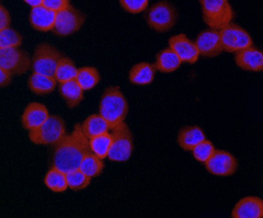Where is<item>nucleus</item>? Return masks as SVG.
<instances>
[{
	"label": "nucleus",
	"instance_id": "obj_32",
	"mask_svg": "<svg viewBox=\"0 0 263 218\" xmlns=\"http://www.w3.org/2000/svg\"><path fill=\"white\" fill-rule=\"evenodd\" d=\"M120 5L127 13L140 14L147 7L148 0H120Z\"/></svg>",
	"mask_w": 263,
	"mask_h": 218
},
{
	"label": "nucleus",
	"instance_id": "obj_34",
	"mask_svg": "<svg viewBox=\"0 0 263 218\" xmlns=\"http://www.w3.org/2000/svg\"><path fill=\"white\" fill-rule=\"evenodd\" d=\"M11 17L6 8L0 5V30L6 29L10 26Z\"/></svg>",
	"mask_w": 263,
	"mask_h": 218
},
{
	"label": "nucleus",
	"instance_id": "obj_17",
	"mask_svg": "<svg viewBox=\"0 0 263 218\" xmlns=\"http://www.w3.org/2000/svg\"><path fill=\"white\" fill-rule=\"evenodd\" d=\"M55 12L44 7L43 5L32 7L30 13V23L36 31H52L55 25Z\"/></svg>",
	"mask_w": 263,
	"mask_h": 218
},
{
	"label": "nucleus",
	"instance_id": "obj_26",
	"mask_svg": "<svg viewBox=\"0 0 263 218\" xmlns=\"http://www.w3.org/2000/svg\"><path fill=\"white\" fill-rule=\"evenodd\" d=\"M78 69L75 63L68 57H63L60 59L55 72V79L57 82L63 83L71 79H76Z\"/></svg>",
	"mask_w": 263,
	"mask_h": 218
},
{
	"label": "nucleus",
	"instance_id": "obj_18",
	"mask_svg": "<svg viewBox=\"0 0 263 218\" xmlns=\"http://www.w3.org/2000/svg\"><path fill=\"white\" fill-rule=\"evenodd\" d=\"M59 91L70 109H74L83 98V89L76 79L60 83Z\"/></svg>",
	"mask_w": 263,
	"mask_h": 218
},
{
	"label": "nucleus",
	"instance_id": "obj_6",
	"mask_svg": "<svg viewBox=\"0 0 263 218\" xmlns=\"http://www.w3.org/2000/svg\"><path fill=\"white\" fill-rule=\"evenodd\" d=\"M177 11L167 1H161L151 8L147 14V24L158 33H166L175 25Z\"/></svg>",
	"mask_w": 263,
	"mask_h": 218
},
{
	"label": "nucleus",
	"instance_id": "obj_11",
	"mask_svg": "<svg viewBox=\"0 0 263 218\" xmlns=\"http://www.w3.org/2000/svg\"><path fill=\"white\" fill-rule=\"evenodd\" d=\"M237 160L232 154L215 149L212 157L205 162V167L209 172L218 177L233 176L237 170Z\"/></svg>",
	"mask_w": 263,
	"mask_h": 218
},
{
	"label": "nucleus",
	"instance_id": "obj_15",
	"mask_svg": "<svg viewBox=\"0 0 263 218\" xmlns=\"http://www.w3.org/2000/svg\"><path fill=\"white\" fill-rule=\"evenodd\" d=\"M232 217L262 218V199L257 197H246L240 199L232 211Z\"/></svg>",
	"mask_w": 263,
	"mask_h": 218
},
{
	"label": "nucleus",
	"instance_id": "obj_5",
	"mask_svg": "<svg viewBox=\"0 0 263 218\" xmlns=\"http://www.w3.org/2000/svg\"><path fill=\"white\" fill-rule=\"evenodd\" d=\"M112 142L107 157L116 162H124L128 160L132 155L133 140L132 130L127 124L120 123L112 129L110 134Z\"/></svg>",
	"mask_w": 263,
	"mask_h": 218
},
{
	"label": "nucleus",
	"instance_id": "obj_16",
	"mask_svg": "<svg viewBox=\"0 0 263 218\" xmlns=\"http://www.w3.org/2000/svg\"><path fill=\"white\" fill-rule=\"evenodd\" d=\"M49 117L46 106L42 103H30L21 116V123L24 129L31 130L40 127Z\"/></svg>",
	"mask_w": 263,
	"mask_h": 218
},
{
	"label": "nucleus",
	"instance_id": "obj_13",
	"mask_svg": "<svg viewBox=\"0 0 263 218\" xmlns=\"http://www.w3.org/2000/svg\"><path fill=\"white\" fill-rule=\"evenodd\" d=\"M170 48L178 55L181 61L194 64L199 58V53L195 42L190 40L184 34H177L170 38Z\"/></svg>",
	"mask_w": 263,
	"mask_h": 218
},
{
	"label": "nucleus",
	"instance_id": "obj_21",
	"mask_svg": "<svg viewBox=\"0 0 263 218\" xmlns=\"http://www.w3.org/2000/svg\"><path fill=\"white\" fill-rule=\"evenodd\" d=\"M57 80L55 77L34 73L29 77L28 87L35 95H48L55 90Z\"/></svg>",
	"mask_w": 263,
	"mask_h": 218
},
{
	"label": "nucleus",
	"instance_id": "obj_25",
	"mask_svg": "<svg viewBox=\"0 0 263 218\" xmlns=\"http://www.w3.org/2000/svg\"><path fill=\"white\" fill-rule=\"evenodd\" d=\"M104 167L103 159H101L100 157H98L95 154L91 151L83 157L79 169L88 178H97L103 172Z\"/></svg>",
	"mask_w": 263,
	"mask_h": 218
},
{
	"label": "nucleus",
	"instance_id": "obj_29",
	"mask_svg": "<svg viewBox=\"0 0 263 218\" xmlns=\"http://www.w3.org/2000/svg\"><path fill=\"white\" fill-rule=\"evenodd\" d=\"M68 188L73 191H80L87 188L90 185L91 178L84 175L80 169L70 170L66 172Z\"/></svg>",
	"mask_w": 263,
	"mask_h": 218
},
{
	"label": "nucleus",
	"instance_id": "obj_30",
	"mask_svg": "<svg viewBox=\"0 0 263 218\" xmlns=\"http://www.w3.org/2000/svg\"><path fill=\"white\" fill-rule=\"evenodd\" d=\"M22 36L10 27L0 30V49L20 47Z\"/></svg>",
	"mask_w": 263,
	"mask_h": 218
},
{
	"label": "nucleus",
	"instance_id": "obj_36",
	"mask_svg": "<svg viewBox=\"0 0 263 218\" xmlns=\"http://www.w3.org/2000/svg\"><path fill=\"white\" fill-rule=\"evenodd\" d=\"M23 1L26 2L31 7H36V6L42 5V2H43V0H23Z\"/></svg>",
	"mask_w": 263,
	"mask_h": 218
},
{
	"label": "nucleus",
	"instance_id": "obj_33",
	"mask_svg": "<svg viewBox=\"0 0 263 218\" xmlns=\"http://www.w3.org/2000/svg\"><path fill=\"white\" fill-rule=\"evenodd\" d=\"M42 5L55 13L70 6V0H43Z\"/></svg>",
	"mask_w": 263,
	"mask_h": 218
},
{
	"label": "nucleus",
	"instance_id": "obj_12",
	"mask_svg": "<svg viewBox=\"0 0 263 218\" xmlns=\"http://www.w3.org/2000/svg\"><path fill=\"white\" fill-rule=\"evenodd\" d=\"M195 45L197 47L199 55H203L205 57H215L223 52L218 30L210 29L203 31L197 36Z\"/></svg>",
	"mask_w": 263,
	"mask_h": 218
},
{
	"label": "nucleus",
	"instance_id": "obj_9",
	"mask_svg": "<svg viewBox=\"0 0 263 218\" xmlns=\"http://www.w3.org/2000/svg\"><path fill=\"white\" fill-rule=\"evenodd\" d=\"M31 66L32 62L30 56L18 47L0 49V67L10 74L23 75L27 73Z\"/></svg>",
	"mask_w": 263,
	"mask_h": 218
},
{
	"label": "nucleus",
	"instance_id": "obj_20",
	"mask_svg": "<svg viewBox=\"0 0 263 218\" xmlns=\"http://www.w3.org/2000/svg\"><path fill=\"white\" fill-rule=\"evenodd\" d=\"M206 139L205 134L197 126H187L180 129L177 141L183 150H192L197 144Z\"/></svg>",
	"mask_w": 263,
	"mask_h": 218
},
{
	"label": "nucleus",
	"instance_id": "obj_35",
	"mask_svg": "<svg viewBox=\"0 0 263 218\" xmlns=\"http://www.w3.org/2000/svg\"><path fill=\"white\" fill-rule=\"evenodd\" d=\"M13 78V75L6 70L0 67V87H5L9 85Z\"/></svg>",
	"mask_w": 263,
	"mask_h": 218
},
{
	"label": "nucleus",
	"instance_id": "obj_24",
	"mask_svg": "<svg viewBox=\"0 0 263 218\" xmlns=\"http://www.w3.org/2000/svg\"><path fill=\"white\" fill-rule=\"evenodd\" d=\"M44 184L51 191L55 192L66 191L68 189L66 172L53 166V168L46 173V177L44 178Z\"/></svg>",
	"mask_w": 263,
	"mask_h": 218
},
{
	"label": "nucleus",
	"instance_id": "obj_14",
	"mask_svg": "<svg viewBox=\"0 0 263 218\" xmlns=\"http://www.w3.org/2000/svg\"><path fill=\"white\" fill-rule=\"evenodd\" d=\"M236 64L240 69L248 72L259 73L263 70V54L254 46L236 52Z\"/></svg>",
	"mask_w": 263,
	"mask_h": 218
},
{
	"label": "nucleus",
	"instance_id": "obj_2",
	"mask_svg": "<svg viewBox=\"0 0 263 218\" xmlns=\"http://www.w3.org/2000/svg\"><path fill=\"white\" fill-rule=\"evenodd\" d=\"M99 111L108 124L109 129L125 121L128 113V104L119 87L111 86L104 91Z\"/></svg>",
	"mask_w": 263,
	"mask_h": 218
},
{
	"label": "nucleus",
	"instance_id": "obj_10",
	"mask_svg": "<svg viewBox=\"0 0 263 218\" xmlns=\"http://www.w3.org/2000/svg\"><path fill=\"white\" fill-rule=\"evenodd\" d=\"M84 22V15L70 5L69 7L57 13L55 25L52 31L60 36H67L78 32L83 27Z\"/></svg>",
	"mask_w": 263,
	"mask_h": 218
},
{
	"label": "nucleus",
	"instance_id": "obj_23",
	"mask_svg": "<svg viewBox=\"0 0 263 218\" xmlns=\"http://www.w3.org/2000/svg\"><path fill=\"white\" fill-rule=\"evenodd\" d=\"M84 136L90 139L92 137H97L105 133H108L109 126L104 120V117L99 115H92L88 116L83 124L81 125Z\"/></svg>",
	"mask_w": 263,
	"mask_h": 218
},
{
	"label": "nucleus",
	"instance_id": "obj_4",
	"mask_svg": "<svg viewBox=\"0 0 263 218\" xmlns=\"http://www.w3.org/2000/svg\"><path fill=\"white\" fill-rule=\"evenodd\" d=\"M66 135L65 123L60 116H49L40 127L29 130V139L36 145H57Z\"/></svg>",
	"mask_w": 263,
	"mask_h": 218
},
{
	"label": "nucleus",
	"instance_id": "obj_27",
	"mask_svg": "<svg viewBox=\"0 0 263 218\" xmlns=\"http://www.w3.org/2000/svg\"><path fill=\"white\" fill-rule=\"evenodd\" d=\"M100 74L94 67H83L78 69L76 80L83 91L93 89L100 82Z\"/></svg>",
	"mask_w": 263,
	"mask_h": 218
},
{
	"label": "nucleus",
	"instance_id": "obj_3",
	"mask_svg": "<svg viewBox=\"0 0 263 218\" xmlns=\"http://www.w3.org/2000/svg\"><path fill=\"white\" fill-rule=\"evenodd\" d=\"M203 19L209 27L220 30L234 19V11L228 0H199Z\"/></svg>",
	"mask_w": 263,
	"mask_h": 218
},
{
	"label": "nucleus",
	"instance_id": "obj_28",
	"mask_svg": "<svg viewBox=\"0 0 263 218\" xmlns=\"http://www.w3.org/2000/svg\"><path fill=\"white\" fill-rule=\"evenodd\" d=\"M111 142H112V138H111L110 134L105 133L103 135L90 138L89 147L93 154H95L101 159H104L108 156Z\"/></svg>",
	"mask_w": 263,
	"mask_h": 218
},
{
	"label": "nucleus",
	"instance_id": "obj_22",
	"mask_svg": "<svg viewBox=\"0 0 263 218\" xmlns=\"http://www.w3.org/2000/svg\"><path fill=\"white\" fill-rule=\"evenodd\" d=\"M182 64L180 58L178 55L173 52L172 49L166 48L161 51L156 56V63L155 69L158 70L161 73H173L179 68Z\"/></svg>",
	"mask_w": 263,
	"mask_h": 218
},
{
	"label": "nucleus",
	"instance_id": "obj_19",
	"mask_svg": "<svg viewBox=\"0 0 263 218\" xmlns=\"http://www.w3.org/2000/svg\"><path fill=\"white\" fill-rule=\"evenodd\" d=\"M155 70V66L153 64L147 62H141L134 65L129 71L128 79L132 84L139 86L148 85L154 79Z\"/></svg>",
	"mask_w": 263,
	"mask_h": 218
},
{
	"label": "nucleus",
	"instance_id": "obj_1",
	"mask_svg": "<svg viewBox=\"0 0 263 218\" xmlns=\"http://www.w3.org/2000/svg\"><path fill=\"white\" fill-rule=\"evenodd\" d=\"M91 152L89 139L84 136L80 124H77L70 135H65L55 145L53 166L68 172L79 169L83 157Z\"/></svg>",
	"mask_w": 263,
	"mask_h": 218
},
{
	"label": "nucleus",
	"instance_id": "obj_31",
	"mask_svg": "<svg viewBox=\"0 0 263 218\" xmlns=\"http://www.w3.org/2000/svg\"><path fill=\"white\" fill-rule=\"evenodd\" d=\"M214 150H215V147L213 143L210 140L205 139L200 143L197 144L192 150V151H193L194 158L197 161L205 163L209 158L212 157Z\"/></svg>",
	"mask_w": 263,
	"mask_h": 218
},
{
	"label": "nucleus",
	"instance_id": "obj_7",
	"mask_svg": "<svg viewBox=\"0 0 263 218\" xmlns=\"http://www.w3.org/2000/svg\"><path fill=\"white\" fill-rule=\"evenodd\" d=\"M61 53L47 43L36 46L32 59V69L34 73L55 77V72L60 59Z\"/></svg>",
	"mask_w": 263,
	"mask_h": 218
},
{
	"label": "nucleus",
	"instance_id": "obj_8",
	"mask_svg": "<svg viewBox=\"0 0 263 218\" xmlns=\"http://www.w3.org/2000/svg\"><path fill=\"white\" fill-rule=\"evenodd\" d=\"M223 51L236 53L239 50L253 46V39L244 29L234 23H229L219 30Z\"/></svg>",
	"mask_w": 263,
	"mask_h": 218
}]
</instances>
